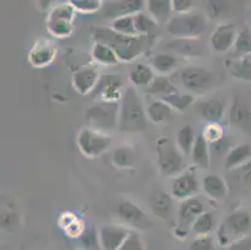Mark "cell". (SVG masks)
I'll return each instance as SVG.
<instances>
[{"label": "cell", "mask_w": 251, "mask_h": 250, "mask_svg": "<svg viewBox=\"0 0 251 250\" xmlns=\"http://www.w3.org/2000/svg\"><path fill=\"white\" fill-rule=\"evenodd\" d=\"M148 124L147 111L138 90L134 86H127L119 100V130L123 133H143L147 130Z\"/></svg>", "instance_id": "obj_1"}, {"label": "cell", "mask_w": 251, "mask_h": 250, "mask_svg": "<svg viewBox=\"0 0 251 250\" xmlns=\"http://www.w3.org/2000/svg\"><path fill=\"white\" fill-rule=\"evenodd\" d=\"M93 35L95 41L111 48L120 61H133L143 53L144 36L123 35L106 27L95 28Z\"/></svg>", "instance_id": "obj_2"}, {"label": "cell", "mask_w": 251, "mask_h": 250, "mask_svg": "<svg viewBox=\"0 0 251 250\" xmlns=\"http://www.w3.org/2000/svg\"><path fill=\"white\" fill-rule=\"evenodd\" d=\"M251 231V212L239 208L224 219L218 229V244L227 247L231 243L248 237Z\"/></svg>", "instance_id": "obj_3"}, {"label": "cell", "mask_w": 251, "mask_h": 250, "mask_svg": "<svg viewBox=\"0 0 251 250\" xmlns=\"http://www.w3.org/2000/svg\"><path fill=\"white\" fill-rule=\"evenodd\" d=\"M84 120L90 129L106 134L119 124V103L98 100L84 111Z\"/></svg>", "instance_id": "obj_4"}, {"label": "cell", "mask_w": 251, "mask_h": 250, "mask_svg": "<svg viewBox=\"0 0 251 250\" xmlns=\"http://www.w3.org/2000/svg\"><path fill=\"white\" fill-rule=\"evenodd\" d=\"M207 18L199 11L171 17L166 24V31L175 39H196L205 33Z\"/></svg>", "instance_id": "obj_5"}, {"label": "cell", "mask_w": 251, "mask_h": 250, "mask_svg": "<svg viewBox=\"0 0 251 250\" xmlns=\"http://www.w3.org/2000/svg\"><path fill=\"white\" fill-rule=\"evenodd\" d=\"M156 157L159 170L164 176H177L184 171V155L169 138H160L156 141Z\"/></svg>", "instance_id": "obj_6"}, {"label": "cell", "mask_w": 251, "mask_h": 250, "mask_svg": "<svg viewBox=\"0 0 251 250\" xmlns=\"http://www.w3.org/2000/svg\"><path fill=\"white\" fill-rule=\"evenodd\" d=\"M76 143L84 157L94 159L109 150L111 145V138L105 133L85 127L77 134Z\"/></svg>", "instance_id": "obj_7"}, {"label": "cell", "mask_w": 251, "mask_h": 250, "mask_svg": "<svg viewBox=\"0 0 251 250\" xmlns=\"http://www.w3.org/2000/svg\"><path fill=\"white\" fill-rule=\"evenodd\" d=\"M180 83L186 90L190 91V94H201L215 88L218 80L215 74L209 69L201 66H188L180 73Z\"/></svg>", "instance_id": "obj_8"}, {"label": "cell", "mask_w": 251, "mask_h": 250, "mask_svg": "<svg viewBox=\"0 0 251 250\" xmlns=\"http://www.w3.org/2000/svg\"><path fill=\"white\" fill-rule=\"evenodd\" d=\"M204 212H206L204 203L198 196L181 201L179 213H177V225L174 230L175 235L181 239L186 238L196 218Z\"/></svg>", "instance_id": "obj_9"}, {"label": "cell", "mask_w": 251, "mask_h": 250, "mask_svg": "<svg viewBox=\"0 0 251 250\" xmlns=\"http://www.w3.org/2000/svg\"><path fill=\"white\" fill-rule=\"evenodd\" d=\"M116 215L123 223L136 230H148L152 222L140 206L130 200H122L116 206Z\"/></svg>", "instance_id": "obj_10"}, {"label": "cell", "mask_w": 251, "mask_h": 250, "mask_svg": "<svg viewBox=\"0 0 251 250\" xmlns=\"http://www.w3.org/2000/svg\"><path fill=\"white\" fill-rule=\"evenodd\" d=\"M200 192V182L193 170H185L177 176L171 184V196L177 200H186L194 198Z\"/></svg>", "instance_id": "obj_11"}, {"label": "cell", "mask_w": 251, "mask_h": 250, "mask_svg": "<svg viewBox=\"0 0 251 250\" xmlns=\"http://www.w3.org/2000/svg\"><path fill=\"white\" fill-rule=\"evenodd\" d=\"M145 6V1L143 0H114L102 4V17L106 19H118L127 15H134V14L141 11V9Z\"/></svg>", "instance_id": "obj_12"}, {"label": "cell", "mask_w": 251, "mask_h": 250, "mask_svg": "<svg viewBox=\"0 0 251 250\" xmlns=\"http://www.w3.org/2000/svg\"><path fill=\"white\" fill-rule=\"evenodd\" d=\"M123 79L118 75H104L100 77L94 93L101 102L119 103L123 95Z\"/></svg>", "instance_id": "obj_13"}, {"label": "cell", "mask_w": 251, "mask_h": 250, "mask_svg": "<svg viewBox=\"0 0 251 250\" xmlns=\"http://www.w3.org/2000/svg\"><path fill=\"white\" fill-rule=\"evenodd\" d=\"M150 209L156 218L170 222L174 218V200L173 196L163 189H155L149 198Z\"/></svg>", "instance_id": "obj_14"}, {"label": "cell", "mask_w": 251, "mask_h": 250, "mask_svg": "<svg viewBox=\"0 0 251 250\" xmlns=\"http://www.w3.org/2000/svg\"><path fill=\"white\" fill-rule=\"evenodd\" d=\"M55 44L48 39H40L29 52V63L34 68H45L54 61L56 56Z\"/></svg>", "instance_id": "obj_15"}, {"label": "cell", "mask_w": 251, "mask_h": 250, "mask_svg": "<svg viewBox=\"0 0 251 250\" xmlns=\"http://www.w3.org/2000/svg\"><path fill=\"white\" fill-rule=\"evenodd\" d=\"M100 79L99 72L95 66H86L73 74L72 85L77 94L88 95L97 88Z\"/></svg>", "instance_id": "obj_16"}, {"label": "cell", "mask_w": 251, "mask_h": 250, "mask_svg": "<svg viewBox=\"0 0 251 250\" xmlns=\"http://www.w3.org/2000/svg\"><path fill=\"white\" fill-rule=\"evenodd\" d=\"M236 28L232 24H220L210 36V45L216 53H226L234 47L236 40Z\"/></svg>", "instance_id": "obj_17"}, {"label": "cell", "mask_w": 251, "mask_h": 250, "mask_svg": "<svg viewBox=\"0 0 251 250\" xmlns=\"http://www.w3.org/2000/svg\"><path fill=\"white\" fill-rule=\"evenodd\" d=\"M130 230L120 225H105L99 231V247L102 250H118Z\"/></svg>", "instance_id": "obj_18"}, {"label": "cell", "mask_w": 251, "mask_h": 250, "mask_svg": "<svg viewBox=\"0 0 251 250\" xmlns=\"http://www.w3.org/2000/svg\"><path fill=\"white\" fill-rule=\"evenodd\" d=\"M230 123L244 134L251 135V110L239 98H235L230 107Z\"/></svg>", "instance_id": "obj_19"}, {"label": "cell", "mask_w": 251, "mask_h": 250, "mask_svg": "<svg viewBox=\"0 0 251 250\" xmlns=\"http://www.w3.org/2000/svg\"><path fill=\"white\" fill-rule=\"evenodd\" d=\"M166 49L175 53V54L181 55V56H188V58L202 56L205 53V48L199 38L174 39V40L166 43Z\"/></svg>", "instance_id": "obj_20"}, {"label": "cell", "mask_w": 251, "mask_h": 250, "mask_svg": "<svg viewBox=\"0 0 251 250\" xmlns=\"http://www.w3.org/2000/svg\"><path fill=\"white\" fill-rule=\"evenodd\" d=\"M199 111L207 124H220L225 116V104L218 98H210L200 103Z\"/></svg>", "instance_id": "obj_21"}, {"label": "cell", "mask_w": 251, "mask_h": 250, "mask_svg": "<svg viewBox=\"0 0 251 250\" xmlns=\"http://www.w3.org/2000/svg\"><path fill=\"white\" fill-rule=\"evenodd\" d=\"M201 187L210 199L221 200L225 199L229 193V188L223 178L218 174H207L202 178Z\"/></svg>", "instance_id": "obj_22"}, {"label": "cell", "mask_w": 251, "mask_h": 250, "mask_svg": "<svg viewBox=\"0 0 251 250\" xmlns=\"http://www.w3.org/2000/svg\"><path fill=\"white\" fill-rule=\"evenodd\" d=\"M145 8L157 25H166L173 15L171 0H148L145 1Z\"/></svg>", "instance_id": "obj_23"}, {"label": "cell", "mask_w": 251, "mask_h": 250, "mask_svg": "<svg viewBox=\"0 0 251 250\" xmlns=\"http://www.w3.org/2000/svg\"><path fill=\"white\" fill-rule=\"evenodd\" d=\"M191 160L194 165L199 169H209L210 168V146L204 135H196L195 143H194L193 149L190 153Z\"/></svg>", "instance_id": "obj_24"}, {"label": "cell", "mask_w": 251, "mask_h": 250, "mask_svg": "<svg viewBox=\"0 0 251 250\" xmlns=\"http://www.w3.org/2000/svg\"><path fill=\"white\" fill-rule=\"evenodd\" d=\"M251 159V145L250 144H240L229 149L227 154L225 155V169L240 168Z\"/></svg>", "instance_id": "obj_25"}, {"label": "cell", "mask_w": 251, "mask_h": 250, "mask_svg": "<svg viewBox=\"0 0 251 250\" xmlns=\"http://www.w3.org/2000/svg\"><path fill=\"white\" fill-rule=\"evenodd\" d=\"M111 162L119 169L134 168L138 163V153L131 146H119L111 153Z\"/></svg>", "instance_id": "obj_26"}, {"label": "cell", "mask_w": 251, "mask_h": 250, "mask_svg": "<svg viewBox=\"0 0 251 250\" xmlns=\"http://www.w3.org/2000/svg\"><path fill=\"white\" fill-rule=\"evenodd\" d=\"M145 111H147L148 120L154 124H161L170 120L173 118V113H174V110L160 99L151 100Z\"/></svg>", "instance_id": "obj_27"}, {"label": "cell", "mask_w": 251, "mask_h": 250, "mask_svg": "<svg viewBox=\"0 0 251 250\" xmlns=\"http://www.w3.org/2000/svg\"><path fill=\"white\" fill-rule=\"evenodd\" d=\"M129 78L130 82H131V84H133L134 86H143V88H147V86H149L150 83L152 82L155 75L151 66L148 65V64L138 63L130 69Z\"/></svg>", "instance_id": "obj_28"}, {"label": "cell", "mask_w": 251, "mask_h": 250, "mask_svg": "<svg viewBox=\"0 0 251 250\" xmlns=\"http://www.w3.org/2000/svg\"><path fill=\"white\" fill-rule=\"evenodd\" d=\"M91 56L97 63L105 66H116L120 63L114 50L99 41H94V45L91 49Z\"/></svg>", "instance_id": "obj_29"}, {"label": "cell", "mask_w": 251, "mask_h": 250, "mask_svg": "<svg viewBox=\"0 0 251 250\" xmlns=\"http://www.w3.org/2000/svg\"><path fill=\"white\" fill-rule=\"evenodd\" d=\"M216 225V218L213 212H204L201 215L196 218V220L191 225L190 231L194 233L196 237H204L210 235Z\"/></svg>", "instance_id": "obj_30"}, {"label": "cell", "mask_w": 251, "mask_h": 250, "mask_svg": "<svg viewBox=\"0 0 251 250\" xmlns=\"http://www.w3.org/2000/svg\"><path fill=\"white\" fill-rule=\"evenodd\" d=\"M175 91H177V89L170 82V79L164 77V75L155 77L152 82L149 84V86L145 88V93L150 94L152 96H159V99H161L163 96L169 95V94L175 93Z\"/></svg>", "instance_id": "obj_31"}, {"label": "cell", "mask_w": 251, "mask_h": 250, "mask_svg": "<svg viewBox=\"0 0 251 250\" xmlns=\"http://www.w3.org/2000/svg\"><path fill=\"white\" fill-rule=\"evenodd\" d=\"M196 134L195 130L191 125H184L177 130L176 134V146L181 151V154L185 157H190L191 149H193L194 143H195Z\"/></svg>", "instance_id": "obj_32"}, {"label": "cell", "mask_w": 251, "mask_h": 250, "mask_svg": "<svg viewBox=\"0 0 251 250\" xmlns=\"http://www.w3.org/2000/svg\"><path fill=\"white\" fill-rule=\"evenodd\" d=\"M227 72L235 79L251 82V60L249 58L230 60L227 63Z\"/></svg>", "instance_id": "obj_33"}, {"label": "cell", "mask_w": 251, "mask_h": 250, "mask_svg": "<svg viewBox=\"0 0 251 250\" xmlns=\"http://www.w3.org/2000/svg\"><path fill=\"white\" fill-rule=\"evenodd\" d=\"M232 10V5L229 1H224V0H210L207 1L205 6L206 11V18L214 20H221L225 18L230 17Z\"/></svg>", "instance_id": "obj_34"}, {"label": "cell", "mask_w": 251, "mask_h": 250, "mask_svg": "<svg viewBox=\"0 0 251 250\" xmlns=\"http://www.w3.org/2000/svg\"><path fill=\"white\" fill-rule=\"evenodd\" d=\"M179 64V60L173 54H157L151 59V69L165 77L166 74L171 73Z\"/></svg>", "instance_id": "obj_35"}, {"label": "cell", "mask_w": 251, "mask_h": 250, "mask_svg": "<svg viewBox=\"0 0 251 250\" xmlns=\"http://www.w3.org/2000/svg\"><path fill=\"white\" fill-rule=\"evenodd\" d=\"M160 100L169 105L173 110H177V111H184L188 109L194 102H195V96L190 93H179V90L175 91L173 94L163 96Z\"/></svg>", "instance_id": "obj_36"}, {"label": "cell", "mask_w": 251, "mask_h": 250, "mask_svg": "<svg viewBox=\"0 0 251 250\" xmlns=\"http://www.w3.org/2000/svg\"><path fill=\"white\" fill-rule=\"evenodd\" d=\"M47 28L48 31L55 38H68L72 35L73 30H74V25L70 20L50 17H48Z\"/></svg>", "instance_id": "obj_37"}, {"label": "cell", "mask_w": 251, "mask_h": 250, "mask_svg": "<svg viewBox=\"0 0 251 250\" xmlns=\"http://www.w3.org/2000/svg\"><path fill=\"white\" fill-rule=\"evenodd\" d=\"M133 19L134 28H135V31L139 36L150 35V34H152L157 29L156 23L150 18V15L143 13V11L134 14Z\"/></svg>", "instance_id": "obj_38"}, {"label": "cell", "mask_w": 251, "mask_h": 250, "mask_svg": "<svg viewBox=\"0 0 251 250\" xmlns=\"http://www.w3.org/2000/svg\"><path fill=\"white\" fill-rule=\"evenodd\" d=\"M232 48H234V54L236 55L237 59L248 58L251 54V30L244 29L243 31L237 34Z\"/></svg>", "instance_id": "obj_39"}, {"label": "cell", "mask_w": 251, "mask_h": 250, "mask_svg": "<svg viewBox=\"0 0 251 250\" xmlns=\"http://www.w3.org/2000/svg\"><path fill=\"white\" fill-rule=\"evenodd\" d=\"M111 29L114 31L123 35H129V36H139L135 31L134 28V19L133 15H127V17L118 18V19L111 20Z\"/></svg>", "instance_id": "obj_40"}, {"label": "cell", "mask_w": 251, "mask_h": 250, "mask_svg": "<svg viewBox=\"0 0 251 250\" xmlns=\"http://www.w3.org/2000/svg\"><path fill=\"white\" fill-rule=\"evenodd\" d=\"M70 4L75 11L83 14H94L101 10L104 3L100 0H70Z\"/></svg>", "instance_id": "obj_41"}, {"label": "cell", "mask_w": 251, "mask_h": 250, "mask_svg": "<svg viewBox=\"0 0 251 250\" xmlns=\"http://www.w3.org/2000/svg\"><path fill=\"white\" fill-rule=\"evenodd\" d=\"M79 240L86 249H94V248L99 247V233H97L94 228L85 229L80 234Z\"/></svg>", "instance_id": "obj_42"}, {"label": "cell", "mask_w": 251, "mask_h": 250, "mask_svg": "<svg viewBox=\"0 0 251 250\" xmlns=\"http://www.w3.org/2000/svg\"><path fill=\"white\" fill-rule=\"evenodd\" d=\"M118 250H145V245H144L143 239L135 231H130L126 239L122 244V247Z\"/></svg>", "instance_id": "obj_43"}, {"label": "cell", "mask_w": 251, "mask_h": 250, "mask_svg": "<svg viewBox=\"0 0 251 250\" xmlns=\"http://www.w3.org/2000/svg\"><path fill=\"white\" fill-rule=\"evenodd\" d=\"M189 250H216L215 240L211 235H204V237H196L191 242Z\"/></svg>", "instance_id": "obj_44"}, {"label": "cell", "mask_w": 251, "mask_h": 250, "mask_svg": "<svg viewBox=\"0 0 251 250\" xmlns=\"http://www.w3.org/2000/svg\"><path fill=\"white\" fill-rule=\"evenodd\" d=\"M171 9H173V13H175L176 15L191 13L195 9V1L193 0H171Z\"/></svg>", "instance_id": "obj_45"}, {"label": "cell", "mask_w": 251, "mask_h": 250, "mask_svg": "<svg viewBox=\"0 0 251 250\" xmlns=\"http://www.w3.org/2000/svg\"><path fill=\"white\" fill-rule=\"evenodd\" d=\"M201 134L204 135V138L206 139L209 144L214 143V141L219 140L220 138L224 137L223 129H221L219 124H207Z\"/></svg>", "instance_id": "obj_46"}, {"label": "cell", "mask_w": 251, "mask_h": 250, "mask_svg": "<svg viewBox=\"0 0 251 250\" xmlns=\"http://www.w3.org/2000/svg\"><path fill=\"white\" fill-rule=\"evenodd\" d=\"M210 157L211 154L216 155V157H220V155L227 154V151H229L230 146H229V140H227L226 138L223 137L220 138L219 140L214 141V143H210Z\"/></svg>", "instance_id": "obj_47"}, {"label": "cell", "mask_w": 251, "mask_h": 250, "mask_svg": "<svg viewBox=\"0 0 251 250\" xmlns=\"http://www.w3.org/2000/svg\"><path fill=\"white\" fill-rule=\"evenodd\" d=\"M226 250H251V235L236 240L227 245Z\"/></svg>", "instance_id": "obj_48"}, {"label": "cell", "mask_w": 251, "mask_h": 250, "mask_svg": "<svg viewBox=\"0 0 251 250\" xmlns=\"http://www.w3.org/2000/svg\"><path fill=\"white\" fill-rule=\"evenodd\" d=\"M241 168H243L244 182H245V184H248L249 187H250L251 185V159L249 160L245 165H243Z\"/></svg>", "instance_id": "obj_49"}, {"label": "cell", "mask_w": 251, "mask_h": 250, "mask_svg": "<svg viewBox=\"0 0 251 250\" xmlns=\"http://www.w3.org/2000/svg\"><path fill=\"white\" fill-rule=\"evenodd\" d=\"M248 58H249V59H250V60H251V54H250V55H249V56H248Z\"/></svg>", "instance_id": "obj_50"}]
</instances>
